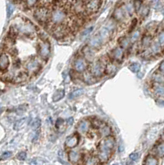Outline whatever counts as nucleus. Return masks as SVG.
<instances>
[{"label": "nucleus", "instance_id": "nucleus-1", "mask_svg": "<svg viewBox=\"0 0 164 165\" xmlns=\"http://www.w3.org/2000/svg\"><path fill=\"white\" fill-rule=\"evenodd\" d=\"M67 18L66 10L62 7H55L50 12L49 21L52 25L63 23Z\"/></svg>", "mask_w": 164, "mask_h": 165}, {"label": "nucleus", "instance_id": "nucleus-33", "mask_svg": "<svg viewBox=\"0 0 164 165\" xmlns=\"http://www.w3.org/2000/svg\"><path fill=\"white\" fill-rule=\"evenodd\" d=\"M139 12H140V16L142 17H145L148 14V12H149V8H148V6H142L141 8L139 11Z\"/></svg>", "mask_w": 164, "mask_h": 165}, {"label": "nucleus", "instance_id": "nucleus-39", "mask_svg": "<svg viewBox=\"0 0 164 165\" xmlns=\"http://www.w3.org/2000/svg\"><path fill=\"white\" fill-rule=\"evenodd\" d=\"M15 9V7L12 3H8V7H7V13H8V17H10L12 16V14L13 13Z\"/></svg>", "mask_w": 164, "mask_h": 165}, {"label": "nucleus", "instance_id": "nucleus-4", "mask_svg": "<svg viewBox=\"0 0 164 165\" xmlns=\"http://www.w3.org/2000/svg\"><path fill=\"white\" fill-rule=\"evenodd\" d=\"M85 10L88 13H95L102 6V0H85L83 1Z\"/></svg>", "mask_w": 164, "mask_h": 165}, {"label": "nucleus", "instance_id": "nucleus-11", "mask_svg": "<svg viewBox=\"0 0 164 165\" xmlns=\"http://www.w3.org/2000/svg\"><path fill=\"white\" fill-rule=\"evenodd\" d=\"M73 67H74V69H75L76 72L82 73V72H84L86 69H88V64H87V62H86V60L84 59L78 58L74 61Z\"/></svg>", "mask_w": 164, "mask_h": 165}, {"label": "nucleus", "instance_id": "nucleus-45", "mask_svg": "<svg viewBox=\"0 0 164 165\" xmlns=\"http://www.w3.org/2000/svg\"><path fill=\"white\" fill-rule=\"evenodd\" d=\"M16 158L18 160H25L27 159V153L26 152H20L18 155H16Z\"/></svg>", "mask_w": 164, "mask_h": 165}, {"label": "nucleus", "instance_id": "nucleus-25", "mask_svg": "<svg viewBox=\"0 0 164 165\" xmlns=\"http://www.w3.org/2000/svg\"><path fill=\"white\" fill-rule=\"evenodd\" d=\"M144 164L148 165H156L159 164V161L153 155H148L144 161Z\"/></svg>", "mask_w": 164, "mask_h": 165}, {"label": "nucleus", "instance_id": "nucleus-42", "mask_svg": "<svg viewBox=\"0 0 164 165\" xmlns=\"http://www.w3.org/2000/svg\"><path fill=\"white\" fill-rule=\"evenodd\" d=\"M32 126L33 130H37V129H39L40 126V120L39 118L36 119V120L33 122L32 124Z\"/></svg>", "mask_w": 164, "mask_h": 165}, {"label": "nucleus", "instance_id": "nucleus-6", "mask_svg": "<svg viewBox=\"0 0 164 165\" xmlns=\"http://www.w3.org/2000/svg\"><path fill=\"white\" fill-rule=\"evenodd\" d=\"M37 52L39 55L43 59H47L49 57L50 55V44L48 41H43L38 45Z\"/></svg>", "mask_w": 164, "mask_h": 165}, {"label": "nucleus", "instance_id": "nucleus-12", "mask_svg": "<svg viewBox=\"0 0 164 165\" xmlns=\"http://www.w3.org/2000/svg\"><path fill=\"white\" fill-rule=\"evenodd\" d=\"M79 142V136L77 134H73L70 136H68L65 139V144L67 148H74L75 146H77V144H78Z\"/></svg>", "mask_w": 164, "mask_h": 165}, {"label": "nucleus", "instance_id": "nucleus-47", "mask_svg": "<svg viewBox=\"0 0 164 165\" xmlns=\"http://www.w3.org/2000/svg\"><path fill=\"white\" fill-rule=\"evenodd\" d=\"M139 154L136 153V152L132 153L131 155H130V159L132 160V161H137L139 159Z\"/></svg>", "mask_w": 164, "mask_h": 165}, {"label": "nucleus", "instance_id": "nucleus-8", "mask_svg": "<svg viewBox=\"0 0 164 165\" xmlns=\"http://www.w3.org/2000/svg\"><path fill=\"white\" fill-rule=\"evenodd\" d=\"M111 155V149H107L100 142L98 145V159L99 161L106 163L107 162Z\"/></svg>", "mask_w": 164, "mask_h": 165}, {"label": "nucleus", "instance_id": "nucleus-44", "mask_svg": "<svg viewBox=\"0 0 164 165\" xmlns=\"http://www.w3.org/2000/svg\"><path fill=\"white\" fill-rule=\"evenodd\" d=\"M64 123H65V121H64L63 119H61V118H59V119L56 121V124H55V127H56V129L60 130V127L64 126Z\"/></svg>", "mask_w": 164, "mask_h": 165}, {"label": "nucleus", "instance_id": "nucleus-30", "mask_svg": "<svg viewBox=\"0 0 164 165\" xmlns=\"http://www.w3.org/2000/svg\"><path fill=\"white\" fill-rule=\"evenodd\" d=\"M155 93L157 95L161 97H164V86L163 85H157L154 88Z\"/></svg>", "mask_w": 164, "mask_h": 165}, {"label": "nucleus", "instance_id": "nucleus-18", "mask_svg": "<svg viewBox=\"0 0 164 165\" xmlns=\"http://www.w3.org/2000/svg\"><path fill=\"white\" fill-rule=\"evenodd\" d=\"M82 54H83L85 59L89 60V61H93L94 56H95L93 48H91L90 46H85L84 48L82 49Z\"/></svg>", "mask_w": 164, "mask_h": 165}, {"label": "nucleus", "instance_id": "nucleus-32", "mask_svg": "<svg viewBox=\"0 0 164 165\" xmlns=\"http://www.w3.org/2000/svg\"><path fill=\"white\" fill-rule=\"evenodd\" d=\"M153 80L156 82V83H159V84H163L164 83V76L162 74H154L153 75Z\"/></svg>", "mask_w": 164, "mask_h": 165}, {"label": "nucleus", "instance_id": "nucleus-14", "mask_svg": "<svg viewBox=\"0 0 164 165\" xmlns=\"http://www.w3.org/2000/svg\"><path fill=\"white\" fill-rule=\"evenodd\" d=\"M102 41L99 35H96L94 36L89 41V46L93 49H99L101 48V46H102Z\"/></svg>", "mask_w": 164, "mask_h": 165}, {"label": "nucleus", "instance_id": "nucleus-20", "mask_svg": "<svg viewBox=\"0 0 164 165\" xmlns=\"http://www.w3.org/2000/svg\"><path fill=\"white\" fill-rule=\"evenodd\" d=\"M83 81L88 84H93L96 83V77H94L90 71L85 72L83 74Z\"/></svg>", "mask_w": 164, "mask_h": 165}, {"label": "nucleus", "instance_id": "nucleus-27", "mask_svg": "<svg viewBox=\"0 0 164 165\" xmlns=\"http://www.w3.org/2000/svg\"><path fill=\"white\" fill-rule=\"evenodd\" d=\"M26 121H27V118L25 117V118H22V119H20L17 122H16V123L14 124V130H18L22 129L24 126V124L26 122Z\"/></svg>", "mask_w": 164, "mask_h": 165}, {"label": "nucleus", "instance_id": "nucleus-49", "mask_svg": "<svg viewBox=\"0 0 164 165\" xmlns=\"http://www.w3.org/2000/svg\"><path fill=\"white\" fill-rule=\"evenodd\" d=\"M39 135H40V130H36V133H35V135H34V137L32 139V142L33 143H35V142H36L37 140H38L39 139Z\"/></svg>", "mask_w": 164, "mask_h": 165}, {"label": "nucleus", "instance_id": "nucleus-48", "mask_svg": "<svg viewBox=\"0 0 164 165\" xmlns=\"http://www.w3.org/2000/svg\"><path fill=\"white\" fill-rule=\"evenodd\" d=\"M159 42L160 46H164V32H162L159 37Z\"/></svg>", "mask_w": 164, "mask_h": 165}, {"label": "nucleus", "instance_id": "nucleus-51", "mask_svg": "<svg viewBox=\"0 0 164 165\" xmlns=\"http://www.w3.org/2000/svg\"><path fill=\"white\" fill-rule=\"evenodd\" d=\"M137 25V19L136 18H134L133 21H132L131 23V26H130V32H132V30H134V28L136 27Z\"/></svg>", "mask_w": 164, "mask_h": 165}, {"label": "nucleus", "instance_id": "nucleus-36", "mask_svg": "<svg viewBox=\"0 0 164 165\" xmlns=\"http://www.w3.org/2000/svg\"><path fill=\"white\" fill-rule=\"evenodd\" d=\"M125 8H126V12H128V14L130 15V16H131L132 14H133V12H134V5H133V3H127L125 5Z\"/></svg>", "mask_w": 164, "mask_h": 165}, {"label": "nucleus", "instance_id": "nucleus-35", "mask_svg": "<svg viewBox=\"0 0 164 165\" xmlns=\"http://www.w3.org/2000/svg\"><path fill=\"white\" fill-rule=\"evenodd\" d=\"M143 2L142 0H134V3H133V5H134V11L136 12H139V9L141 8L142 7Z\"/></svg>", "mask_w": 164, "mask_h": 165}, {"label": "nucleus", "instance_id": "nucleus-9", "mask_svg": "<svg viewBox=\"0 0 164 165\" xmlns=\"http://www.w3.org/2000/svg\"><path fill=\"white\" fill-rule=\"evenodd\" d=\"M25 68L28 74H31V75L36 74L39 71V69H40V64L36 59H31L26 63Z\"/></svg>", "mask_w": 164, "mask_h": 165}, {"label": "nucleus", "instance_id": "nucleus-21", "mask_svg": "<svg viewBox=\"0 0 164 165\" xmlns=\"http://www.w3.org/2000/svg\"><path fill=\"white\" fill-rule=\"evenodd\" d=\"M69 159L72 163H77L81 159V154L77 151H70L69 153Z\"/></svg>", "mask_w": 164, "mask_h": 165}, {"label": "nucleus", "instance_id": "nucleus-23", "mask_svg": "<svg viewBox=\"0 0 164 165\" xmlns=\"http://www.w3.org/2000/svg\"><path fill=\"white\" fill-rule=\"evenodd\" d=\"M99 132L101 134L102 136H104V137H106V136H109L110 135V129L108 126H106V125H103L101 128H99Z\"/></svg>", "mask_w": 164, "mask_h": 165}, {"label": "nucleus", "instance_id": "nucleus-52", "mask_svg": "<svg viewBox=\"0 0 164 165\" xmlns=\"http://www.w3.org/2000/svg\"><path fill=\"white\" fill-rule=\"evenodd\" d=\"M66 122L68 125H73V117H69V118H68L67 120H66Z\"/></svg>", "mask_w": 164, "mask_h": 165}, {"label": "nucleus", "instance_id": "nucleus-5", "mask_svg": "<svg viewBox=\"0 0 164 165\" xmlns=\"http://www.w3.org/2000/svg\"><path fill=\"white\" fill-rule=\"evenodd\" d=\"M52 33L55 38L61 39L69 33V27L63 23L52 25Z\"/></svg>", "mask_w": 164, "mask_h": 165}, {"label": "nucleus", "instance_id": "nucleus-22", "mask_svg": "<svg viewBox=\"0 0 164 165\" xmlns=\"http://www.w3.org/2000/svg\"><path fill=\"white\" fill-rule=\"evenodd\" d=\"M119 44H120V47L123 49L129 48L130 44V40L126 37H123L119 39Z\"/></svg>", "mask_w": 164, "mask_h": 165}, {"label": "nucleus", "instance_id": "nucleus-26", "mask_svg": "<svg viewBox=\"0 0 164 165\" xmlns=\"http://www.w3.org/2000/svg\"><path fill=\"white\" fill-rule=\"evenodd\" d=\"M152 43V37L148 36V35H145L142 38V46L143 47H148Z\"/></svg>", "mask_w": 164, "mask_h": 165}, {"label": "nucleus", "instance_id": "nucleus-46", "mask_svg": "<svg viewBox=\"0 0 164 165\" xmlns=\"http://www.w3.org/2000/svg\"><path fill=\"white\" fill-rule=\"evenodd\" d=\"M93 27H88V28H87L86 30H84L82 34V37H87L88 35H89L91 32H93Z\"/></svg>", "mask_w": 164, "mask_h": 165}, {"label": "nucleus", "instance_id": "nucleus-54", "mask_svg": "<svg viewBox=\"0 0 164 165\" xmlns=\"http://www.w3.org/2000/svg\"><path fill=\"white\" fill-rule=\"evenodd\" d=\"M143 74L142 73H139V74H138V77H139V78H142L143 77Z\"/></svg>", "mask_w": 164, "mask_h": 165}, {"label": "nucleus", "instance_id": "nucleus-37", "mask_svg": "<svg viewBox=\"0 0 164 165\" xmlns=\"http://www.w3.org/2000/svg\"><path fill=\"white\" fill-rule=\"evenodd\" d=\"M157 155L160 157H164V143L159 144L157 146Z\"/></svg>", "mask_w": 164, "mask_h": 165}, {"label": "nucleus", "instance_id": "nucleus-53", "mask_svg": "<svg viewBox=\"0 0 164 165\" xmlns=\"http://www.w3.org/2000/svg\"><path fill=\"white\" fill-rule=\"evenodd\" d=\"M159 69H160V71L163 73V75H164V60L163 62H161L160 66H159Z\"/></svg>", "mask_w": 164, "mask_h": 165}, {"label": "nucleus", "instance_id": "nucleus-16", "mask_svg": "<svg viewBox=\"0 0 164 165\" xmlns=\"http://www.w3.org/2000/svg\"><path fill=\"white\" fill-rule=\"evenodd\" d=\"M90 125H91L90 122H88L87 120H82L78 124L77 130H78V131L79 133H86V132H88V130H89Z\"/></svg>", "mask_w": 164, "mask_h": 165}, {"label": "nucleus", "instance_id": "nucleus-13", "mask_svg": "<svg viewBox=\"0 0 164 165\" xmlns=\"http://www.w3.org/2000/svg\"><path fill=\"white\" fill-rule=\"evenodd\" d=\"M110 55L111 58L116 60V61H118V62L122 61L123 57H124V52H123L122 49L120 48V47H115V48L113 49L110 51Z\"/></svg>", "mask_w": 164, "mask_h": 165}, {"label": "nucleus", "instance_id": "nucleus-7", "mask_svg": "<svg viewBox=\"0 0 164 165\" xmlns=\"http://www.w3.org/2000/svg\"><path fill=\"white\" fill-rule=\"evenodd\" d=\"M16 31L26 34V35H32L36 32V27L31 21H26L19 24L16 27Z\"/></svg>", "mask_w": 164, "mask_h": 165}, {"label": "nucleus", "instance_id": "nucleus-10", "mask_svg": "<svg viewBox=\"0 0 164 165\" xmlns=\"http://www.w3.org/2000/svg\"><path fill=\"white\" fill-rule=\"evenodd\" d=\"M129 15L128 12H126L125 6L119 7L117 8H115L114 12H113V17L115 18V20L118 21H123L124 19L126 18V16Z\"/></svg>", "mask_w": 164, "mask_h": 165}, {"label": "nucleus", "instance_id": "nucleus-24", "mask_svg": "<svg viewBox=\"0 0 164 165\" xmlns=\"http://www.w3.org/2000/svg\"><path fill=\"white\" fill-rule=\"evenodd\" d=\"M64 97H65V90L64 89H59V90L56 91L55 93V94L53 95V101H60Z\"/></svg>", "mask_w": 164, "mask_h": 165}, {"label": "nucleus", "instance_id": "nucleus-17", "mask_svg": "<svg viewBox=\"0 0 164 165\" xmlns=\"http://www.w3.org/2000/svg\"><path fill=\"white\" fill-rule=\"evenodd\" d=\"M110 34H111V33L109 32V30L106 27H102V28L100 29L98 33V35L100 36V37H101V39H102V42L103 43L106 42V41H109L110 37Z\"/></svg>", "mask_w": 164, "mask_h": 165}, {"label": "nucleus", "instance_id": "nucleus-3", "mask_svg": "<svg viewBox=\"0 0 164 165\" xmlns=\"http://www.w3.org/2000/svg\"><path fill=\"white\" fill-rule=\"evenodd\" d=\"M105 66L104 62H102V60H97L95 62H93L91 65H90V72L92 73V75L96 77V78H99L102 77L105 72Z\"/></svg>", "mask_w": 164, "mask_h": 165}, {"label": "nucleus", "instance_id": "nucleus-2", "mask_svg": "<svg viewBox=\"0 0 164 165\" xmlns=\"http://www.w3.org/2000/svg\"><path fill=\"white\" fill-rule=\"evenodd\" d=\"M35 19L41 25H45L49 22L50 11L46 7H40L34 12Z\"/></svg>", "mask_w": 164, "mask_h": 165}, {"label": "nucleus", "instance_id": "nucleus-43", "mask_svg": "<svg viewBox=\"0 0 164 165\" xmlns=\"http://www.w3.org/2000/svg\"><path fill=\"white\" fill-rule=\"evenodd\" d=\"M106 27L109 30V32H110V33H112V32L115 31V25L113 21H109V22L107 23V25H106Z\"/></svg>", "mask_w": 164, "mask_h": 165}, {"label": "nucleus", "instance_id": "nucleus-19", "mask_svg": "<svg viewBox=\"0 0 164 165\" xmlns=\"http://www.w3.org/2000/svg\"><path fill=\"white\" fill-rule=\"evenodd\" d=\"M101 143L103 144L105 147H106L107 149H111V150H112V149H113L114 146H115V139L113 138V137L106 136V138L104 140H102Z\"/></svg>", "mask_w": 164, "mask_h": 165}, {"label": "nucleus", "instance_id": "nucleus-31", "mask_svg": "<svg viewBox=\"0 0 164 165\" xmlns=\"http://www.w3.org/2000/svg\"><path fill=\"white\" fill-rule=\"evenodd\" d=\"M129 69H130L133 73H138L139 71V69H140V64L139 63H136V62L132 63V64H130Z\"/></svg>", "mask_w": 164, "mask_h": 165}, {"label": "nucleus", "instance_id": "nucleus-50", "mask_svg": "<svg viewBox=\"0 0 164 165\" xmlns=\"http://www.w3.org/2000/svg\"><path fill=\"white\" fill-rule=\"evenodd\" d=\"M37 3V0H27V4L28 7H32Z\"/></svg>", "mask_w": 164, "mask_h": 165}, {"label": "nucleus", "instance_id": "nucleus-40", "mask_svg": "<svg viewBox=\"0 0 164 165\" xmlns=\"http://www.w3.org/2000/svg\"><path fill=\"white\" fill-rule=\"evenodd\" d=\"M139 36H140V32H139V31H136V32H134V33L132 34L131 37H130V42L131 43L135 42L137 40L139 39Z\"/></svg>", "mask_w": 164, "mask_h": 165}, {"label": "nucleus", "instance_id": "nucleus-15", "mask_svg": "<svg viewBox=\"0 0 164 165\" xmlns=\"http://www.w3.org/2000/svg\"><path fill=\"white\" fill-rule=\"evenodd\" d=\"M10 64L9 58L7 54H1L0 55V69L2 71H5L6 69L8 68Z\"/></svg>", "mask_w": 164, "mask_h": 165}, {"label": "nucleus", "instance_id": "nucleus-41", "mask_svg": "<svg viewBox=\"0 0 164 165\" xmlns=\"http://www.w3.org/2000/svg\"><path fill=\"white\" fill-rule=\"evenodd\" d=\"M12 156L11 151H6L4 153H3V155L0 156V160H6L9 159Z\"/></svg>", "mask_w": 164, "mask_h": 165}, {"label": "nucleus", "instance_id": "nucleus-29", "mask_svg": "<svg viewBox=\"0 0 164 165\" xmlns=\"http://www.w3.org/2000/svg\"><path fill=\"white\" fill-rule=\"evenodd\" d=\"M115 70H116V66L113 63H109L106 66V69H105V72H106L107 74H112L114 73Z\"/></svg>", "mask_w": 164, "mask_h": 165}, {"label": "nucleus", "instance_id": "nucleus-28", "mask_svg": "<svg viewBox=\"0 0 164 165\" xmlns=\"http://www.w3.org/2000/svg\"><path fill=\"white\" fill-rule=\"evenodd\" d=\"M83 93H84V90L83 89H77V90L73 91V93H70L69 98L70 99H74V98H77L78 97L82 96Z\"/></svg>", "mask_w": 164, "mask_h": 165}, {"label": "nucleus", "instance_id": "nucleus-34", "mask_svg": "<svg viewBox=\"0 0 164 165\" xmlns=\"http://www.w3.org/2000/svg\"><path fill=\"white\" fill-rule=\"evenodd\" d=\"M160 44L159 42H153L152 44V46H151V50H152V52L153 54H157L159 53V51H160Z\"/></svg>", "mask_w": 164, "mask_h": 165}, {"label": "nucleus", "instance_id": "nucleus-38", "mask_svg": "<svg viewBox=\"0 0 164 165\" xmlns=\"http://www.w3.org/2000/svg\"><path fill=\"white\" fill-rule=\"evenodd\" d=\"M87 161L85 162L86 164H98V158H96V157H93V156H91L89 157L88 159H86Z\"/></svg>", "mask_w": 164, "mask_h": 165}]
</instances>
